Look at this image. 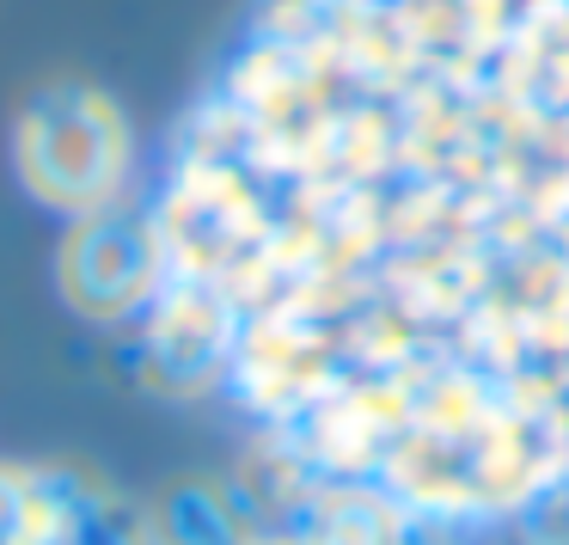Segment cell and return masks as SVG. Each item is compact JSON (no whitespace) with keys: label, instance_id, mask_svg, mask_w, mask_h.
<instances>
[{"label":"cell","instance_id":"1","mask_svg":"<svg viewBox=\"0 0 569 545\" xmlns=\"http://www.w3.org/2000/svg\"><path fill=\"white\" fill-rule=\"evenodd\" d=\"M129 117L99 80L56 75L26 92L13 117V166L26 190L50 209L92 215L123 197L129 178Z\"/></svg>","mask_w":569,"mask_h":545},{"label":"cell","instance_id":"2","mask_svg":"<svg viewBox=\"0 0 569 545\" xmlns=\"http://www.w3.org/2000/svg\"><path fill=\"white\" fill-rule=\"evenodd\" d=\"M160 276V234L141 209L111 202V209L74 215V234L56 251V288L80 319H129L148 300Z\"/></svg>","mask_w":569,"mask_h":545},{"label":"cell","instance_id":"3","mask_svg":"<svg viewBox=\"0 0 569 545\" xmlns=\"http://www.w3.org/2000/svg\"><path fill=\"white\" fill-rule=\"evenodd\" d=\"M148 539L153 545H246L233 503L209 478H172L148 503Z\"/></svg>","mask_w":569,"mask_h":545},{"label":"cell","instance_id":"4","mask_svg":"<svg viewBox=\"0 0 569 545\" xmlns=\"http://www.w3.org/2000/svg\"><path fill=\"white\" fill-rule=\"evenodd\" d=\"M312 545H398V515L380 496H331Z\"/></svg>","mask_w":569,"mask_h":545},{"label":"cell","instance_id":"5","mask_svg":"<svg viewBox=\"0 0 569 545\" xmlns=\"http://www.w3.org/2000/svg\"><path fill=\"white\" fill-rule=\"evenodd\" d=\"M0 545H43L31 466H0Z\"/></svg>","mask_w":569,"mask_h":545},{"label":"cell","instance_id":"6","mask_svg":"<svg viewBox=\"0 0 569 545\" xmlns=\"http://www.w3.org/2000/svg\"><path fill=\"white\" fill-rule=\"evenodd\" d=\"M246 545H288V539H246Z\"/></svg>","mask_w":569,"mask_h":545}]
</instances>
